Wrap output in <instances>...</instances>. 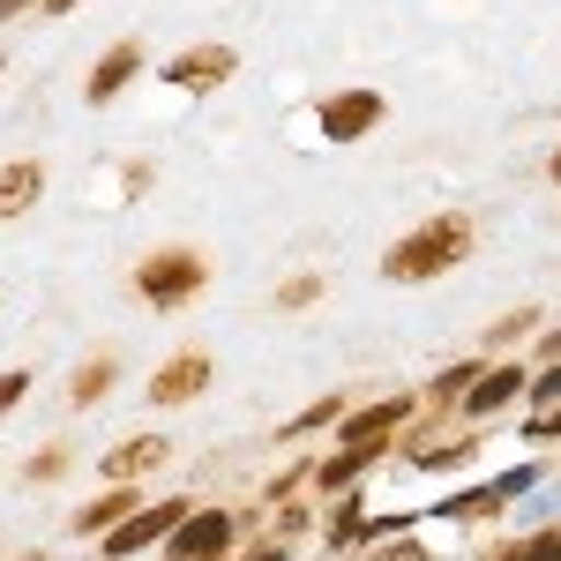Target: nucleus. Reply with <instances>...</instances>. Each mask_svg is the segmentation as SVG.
Segmentation results:
<instances>
[{
	"label": "nucleus",
	"mask_w": 561,
	"mask_h": 561,
	"mask_svg": "<svg viewBox=\"0 0 561 561\" xmlns=\"http://www.w3.org/2000/svg\"><path fill=\"white\" fill-rule=\"evenodd\" d=\"M23 389H31V382H23V375H0V412H8V404H15Z\"/></svg>",
	"instance_id": "nucleus-18"
},
{
	"label": "nucleus",
	"mask_w": 561,
	"mask_h": 561,
	"mask_svg": "<svg viewBox=\"0 0 561 561\" xmlns=\"http://www.w3.org/2000/svg\"><path fill=\"white\" fill-rule=\"evenodd\" d=\"M45 8H53V15H68V8H83V0H45Z\"/></svg>",
	"instance_id": "nucleus-20"
},
{
	"label": "nucleus",
	"mask_w": 561,
	"mask_h": 561,
	"mask_svg": "<svg viewBox=\"0 0 561 561\" xmlns=\"http://www.w3.org/2000/svg\"><path fill=\"white\" fill-rule=\"evenodd\" d=\"M135 68H142V45H113V53H105V60H98V68H90V105H113V98H121V90H128V76Z\"/></svg>",
	"instance_id": "nucleus-9"
},
{
	"label": "nucleus",
	"mask_w": 561,
	"mask_h": 561,
	"mask_svg": "<svg viewBox=\"0 0 561 561\" xmlns=\"http://www.w3.org/2000/svg\"><path fill=\"white\" fill-rule=\"evenodd\" d=\"M554 180H561V150H554Z\"/></svg>",
	"instance_id": "nucleus-22"
},
{
	"label": "nucleus",
	"mask_w": 561,
	"mask_h": 561,
	"mask_svg": "<svg viewBox=\"0 0 561 561\" xmlns=\"http://www.w3.org/2000/svg\"><path fill=\"white\" fill-rule=\"evenodd\" d=\"M135 510H142V502H135L128 486H113V494H105V502H90L83 517H76V531H121V524H128Z\"/></svg>",
	"instance_id": "nucleus-13"
},
{
	"label": "nucleus",
	"mask_w": 561,
	"mask_h": 561,
	"mask_svg": "<svg viewBox=\"0 0 561 561\" xmlns=\"http://www.w3.org/2000/svg\"><path fill=\"white\" fill-rule=\"evenodd\" d=\"M225 547H232V517H225V510H203V517H187L173 539H165L173 561H217Z\"/></svg>",
	"instance_id": "nucleus-6"
},
{
	"label": "nucleus",
	"mask_w": 561,
	"mask_h": 561,
	"mask_svg": "<svg viewBox=\"0 0 561 561\" xmlns=\"http://www.w3.org/2000/svg\"><path fill=\"white\" fill-rule=\"evenodd\" d=\"M465 248H472V225H465V217H434V225H420L412 240H397V248H389L382 270L397 277V285H420V277H442Z\"/></svg>",
	"instance_id": "nucleus-1"
},
{
	"label": "nucleus",
	"mask_w": 561,
	"mask_h": 561,
	"mask_svg": "<svg viewBox=\"0 0 561 561\" xmlns=\"http://www.w3.org/2000/svg\"><path fill=\"white\" fill-rule=\"evenodd\" d=\"M517 389H524V367H494V375H479V382L465 389V404H472L479 420H486V412H502Z\"/></svg>",
	"instance_id": "nucleus-10"
},
{
	"label": "nucleus",
	"mask_w": 561,
	"mask_h": 561,
	"mask_svg": "<svg viewBox=\"0 0 561 561\" xmlns=\"http://www.w3.org/2000/svg\"><path fill=\"white\" fill-rule=\"evenodd\" d=\"M314 293H322V277H293V285H285L277 300H285V307H307V300H314Z\"/></svg>",
	"instance_id": "nucleus-17"
},
{
	"label": "nucleus",
	"mask_w": 561,
	"mask_h": 561,
	"mask_svg": "<svg viewBox=\"0 0 561 561\" xmlns=\"http://www.w3.org/2000/svg\"><path fill=\"white\" fill-rule=\"evenodd\" d=\"M105 382H113V359H90L83 375H76V404H98V397H105Z\"/></svg>",
	"instance_id": "nucleus-15"
},
{
	"label": "nucleus",
	"mask_w": 561,
	"mask_h": 561,
	"mask_svg": "<svg viewBox=\"0 0 561 561\" xmlns=\"http://www.w3.org/2000/svg\"><path fill=\"white\" fill-rule=\"evenodd\" d=\"M502 561H561V524H554V531H539V539H524L517 554H502Z\"/></svg>",
	"instance_id": "nucleus-16"
},
{
	"label": "nucleus",
	"mask_w": 561,
	"mask_h": 561,
	"mask_svg": "<svg viewBox=\"0 0 561 561\" xmlns=\"http://www.w3.org/2000/svg\"><path fill=\"white\" fill-rule=\"evenodd\" d=\"M15 8H31V0H0V15H15Z\"/></svg>",
	"instance_id": "nucleus-21"
},
{
	"label": "nucleus",
	"mask_w": 561,
	"mask_h": 561,
	"mask_svg": "<svg viewBox=\"0 0 561 561\" xmlns=\"http://www.w3.org/2000/svg\"><path fill=\"white\" fill-rule=\"evenodd\" d=\"M531 389H539V397H561V367H547V375H539Z\"/></svg>",
	"instance_id": "nucleus-19"
},
{
	"label": "nucleus",
	"mask_w": 561,
	"mask_h": 561,
	"mask_svg": "<svg viewBox=\"0 0 561 561\" xmlns=\"http://www.w3.org/2000/svg\"><path fill=\"white\" fill-rule=\"evenodd\" d=\"M203 277H210L203 255H158V262H142L135 285H142V300H150V307H180L187 293H203Z\"/></svg>",
	"instance_id": "nucleus-3"
},
{
	"label": "nucleus",
	"mask_w": 561,
	"mask_h": 561,
	"mask_svg": "<svg viewBox=\"0 0 561 561\" xmlns=\"http://www.w3.org/2000/svg\"><path fill=\"white\" fill-rule=\"evenodd\" d=\"M404 420V397H389V404H375V412H359V420H345V457L337 465H322V486H345L375 449H382V434Z\"/></svg>",
	"instance_id": "nucleus-2"
},
{
	"label": "nucleus",
	"mask_w": 561,
	"mask_h": 561,
	"mask_svg": "<svg viewBox=\"0 0 561 561\" xmlns=\"http://www.w3.org/2000/svg\"><path fill=\"white\" fill-rule=\"evenodd\" d=\"M367 128H382V90H337L322 105V135L330 142H359Z\"/></svg>",
	"instance_id": "nucleus-5"
},
{
	"label": "nucleus",
	"mask_w": 561,
	"mask_h": 561,
	"mask_svg": "<svg viewBox=\"0 0 561 561\" xmlns=\"http://www.w3.org/2000/svg\"><path fill=\"white\" fill-rule=\"evenodd\" d=\"M225 76H232V53H225V45H195V53H180L173 68H165L173 90H217Z\"/></svg>",
	"instance_id": "nucleus-7"
},
{
	"label": "nucleus",
	"mask_w": 561,
	"mask_h": 561,
	"mask_svg": "<svg viewBox=\"0 0 561 561\" xmlns=\"http://www.w3.org/2000/svg\"><path fill=\"white\" fill-rule=\"evenodd\" d=\"M158 457H165V442H128V449H113V465H105V472L128 479V472H150Z\"/></svg>",
	"instance_id": "nucleus-14"
},
{
	"label": "nucleus",
	"mask_w": 561,
	"mask_h": 561,
	"mask_svg": "<svg viewBox=\"0 0 561 561\" xmlns=\"http://www.w3.org/2000/svg\"><path fill=\"white\" fill-rule=\"evenodd\" d=\"M180 524H187V510L180 502H158V510H135L121 531H105V554L113 561H128V554H142V547H158V539H173Z\"/></svg>",
	"instance_id": "nucleus-4"
},
{
	"label": "nucleus",
	"mask_w": 561,
	"mask_h": 561,
	"mask_svg": "<svg viewBox=\"0 0 561 561\" xmlns=\"http://www.w3.org/2000/svg\"><path fill=\"white\" fill-rule=\"evenodd\" d=\"M38 187H45V173L31 165V158H23V165H8V173H0V217H23L31 203H38Z\"/></svg>",
	"instance_id": "nucleus-11"
},
{
	"label": "nucleus",
	"mask_w": 561,
	"mask_h": 561,
	"mask_svg": "<svg viewBox=\"0 0 561 561\" xmlns=\"http://www.w3.org/2000/svg\"><path fill=\"white\" fill-rule=\"evenodd\" d=\"M524 486H531V472H510V479H494V486H472V494H457L449 510H457V517H486V510H502V502H510V494H524Z\"/></svg>",
	"instance_id": "nucleus-12"
},
{
	"label": "nucleus",
	"mask_w": 561,
	"mask_h": 561,
	"mask_svg": "<svg viewBox=\"0 0 561 561\" xmlns=\"http://www.w3.org/2000/svg\"><path fill=\"white\" fill-rule=\"evenodd\" d=\"M203 382H210V359H203V352H180V359H165V367H158L150 397H158V404H187Z\"/></svg>",
	"instance_id": "nucleus-8"
}]
</instances>
